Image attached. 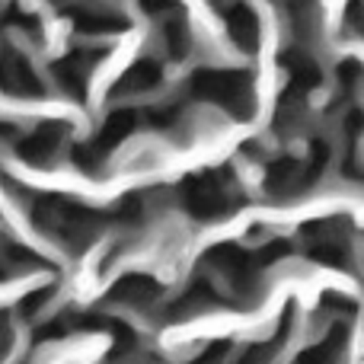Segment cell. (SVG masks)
<instances>
[{"label":"cell","mask_w":364,"mask_h":364,"mask_svg":"<svg viewBox=\"0 0 364 364\" xmlns=\"http://www.w3.org/2000/svg\"><path fill=\"white\" fill-rule=\"evenodd\" d=\"M112 297H119L128 307H147V304H154L160 297V284L147 275H128L119 282Z\"/></svg>","instance_id":"1"}]
</instances>
